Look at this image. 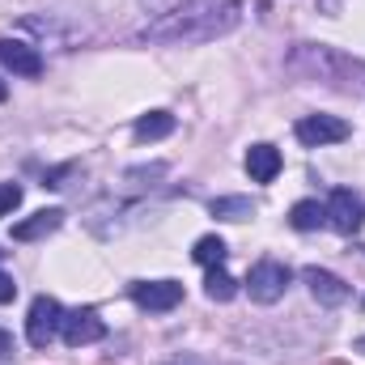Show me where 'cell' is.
Instances as JSON below:
<instances>
[{
  "instance_id": "cell-15",
  "label": "cell",
  "mask_w": 365,
  "mask_h": 365,
  "mask_svg": "<svg viewBox=\"0 0 365 365\" xmlns=\"http://www.w3.org/2000/svg\"><path fill=\"white\" fill-rule=\"evenodd\" d=\"M225 255H230V251H225V242H221L217 234L200 238V242H195V251H191V259H195V264H204V268H221V264H225Z\"/></svg>"
},
{
  "instance_id": "cell-2",
  "label": "cell",
  "mask_w": 365,
  "mask_h": 365,
  "mask_svg": "<svg viewBox=\"0 0 365 365\" xmlns=\"http://www.w3.org/2000/svg\"><path fill=\"white\" fill-rule=\"evenodd\" d=\"M284 289H289V268L276 264V259H259V264L251 268V276H247V293H251V302H259V306L280 302Z\"/></svg>"
},
{
  "instance_id": "cell-11",
  "label": "cell",
  "mask_w": 365,
  "mask_h": 365,
  "mask_svg": "<svg viewBox=\"0 0 365 365\" xmlns=\"http://www.w3.org/2000/svg\"><path fill=\"white\" fill-rule=\"evenodd\" d=\"M280 149H272V145H251L247 149V175L255 182H272L276 175H280Z\"/></svg>"
},
{
  "instance_id": "cell-18",
  "label": "cell",
  "mask_w": 365,
  "mask_h": 365,
  "mask_svg": "<svg viewBox=\"0 0 365 365\" xmlns=\"http://www.w3.org/2000/svg\"><path fill=\"white\" fill-rule=\"evenodd\" d=\"M149 13H170V9H179V4H187V0H140Z\"/></svg>"
},
{
  "instance_id": "cell-24",
  "label": "cell",
  "mask_w": 365,
  "mask_h": 365,
  "mask_svg": "<svg viewBox=\"0 0 365 365\" xmlns=\"http://www.w3.org/2000/svg\"><path fill=\"white\" fill-rule=\"evenodd\" d=\"M327 365H349V361H327Z\"/></svg>"
},
{
  "instance_id": "cell-22",
  "label": "cell",
  "mask_w": 365,
  "mask_h": 365,
  "mask_svg": "<svg viewBox=\"0 0 365 365\" xmlns=\"http://www.w3.org/2000/svg\"><path fill=\"white\" fill-rule=\"evenodd\" d=\"M4 98H9V90H4V81H0V102H4Z\"/></svg>"
},
{
  "instance_id": "cell-14",
  "label": "cell",
  "mask_w": 365,
  "mask_h": 365,
  "mask_svg": "<svg viewBox=\"0 0 365 365\" xmlns=\"http://www.w3.org/2000/svg\"><path fill=\"white\" fill-rule=\"evenodd\" d=\"M212 217H221V221H251L255 204L247 195H221V200H212Z\"/></svg>"
},
{
  "instance_id": "cell-25",
  "label": "cell",
  "mask_w": 365,
  "mask_h": 365,
  "mask_svg": "<svg viewBox=\"0 0 365 365\" xmlns=\"http://www.w3.org/2000/svg\"><path fill=\"white\" fill-rule=\"evenodd\" d=\"M0 255H4V251H0Z\"/></svg>"
},
{
  "instance_id": "cell-10",
  "label": "cell",
  "mask_w": 365,
  "mask_h": 365,
  "mask_svg": "<svg viewBox=\"0 0 365 365\" xmlns=\"http://www.w3.org/2000/svg\"><path fill=\"white\" fill-rule=\"evenodd\" d=\"M60 225H64V208H38L34 217H26V221L13 225V238H17V242H34V238L56 234Z\"/></svg>"
},
{
  "instance_id": "cell-23",
  "label": "cell",
  "mask_w": 365,
  "mask_h": 365,
  "mask_svg": "<svg viewBox=\"0 0 365 365\" xmlns=\"http://www.w3.org/2000/svg\"><path fill=\"white\" fill-rule=\"evenodd\" d=\"M357 349H361V353H365V336H361V340H357Z\"/></svg>"
},
{
  "instance_id": "cell-19",
  "label": "cell",
  "mask_w": 365,
  "mask_h": 365,
  "mask_svg": "<svg viewBox=\"0 0 365 365\" xmlns=\"http://www.w3.org/2000/svg\"><path fill=\"white\" fill-rule=\"evenodd\" d=\"M13 297H17V284H13V276L0 272V306H4V302H13Z\"/></svg>"
},
{
  "instance_id": "cell-3",
  "label": "cell",
  "mask_w": 365,
  "mask_h": 365,
  "mask_svg": "<svg viewBox=\"0 0 365 365\" xmlns=\"http://www.w3.org/2000/svg\"><path fill=\"white\" fill-rule=\"evenodd\" d=\"M128 293H132V302H136L140 310H149V314H166V310H175L182 302L179 280H132Z\"/></svg>"
},
{
  "instance_id": "cell-9",
  "label": "cell",
  "mask_w": 365,
  "mask_h": 365,
  "mask_svg": "<svg viewBox=\"0 0 365 365\" xmlns=\"http://www.w3.org/2000/svg\"><path fill=\"white\" fill-rule=\"evenodd\" d=\"M302 280L310 284V293H314V302H319V306H344V302H349V293H353L340 276L323 272V268H306Z\"/></svg>"
},
{
  "instance_id": "cell-12",
  "label": "cell",
  "mask_w": 365,
  "mask_h": 365,
  "mask_svg": "<svg viewBox=\"0 0 365 365\" xmlns=\"http://www.w3.org/2000/svg\"><path fill=\"white\" fill-rule=\"evenodd\" d=\"M175 132V115L170 110H149L136 119V140H162Z\"/></svg>"
},
{
  "instance_id": "cell-1",
  "label": "cell",
  "mask_w": 365,
  "mask_h": 365,
  "mask_svg": "<svg viewBox=\"0 0 365 365\" xmlns=\"http://www.w3.org/2000/svg\"><path fill=\"white\" fill-rule=\"evenodd\" d=\"M242 21V0H187L162 13L145 38L149 43H212Z\"/></svg>"
},
{
  "instance_id": "cell-5",
  "label": "cell",
  "mask_w": 365,
  "mask_h": 365,
  "mask_svg": "<svg viewBox=\"0 0 365 365\" xmlns=\"http://www.w3.org/2000/svg\"><path fill=\"white\" fill-rule=\"evenodd\" d=\"M327 221H331V230H340V234H357L361 221H365V200L353 187H336L331 200H327Z\"/></svg>"
},
{
  "instance_id": "cell-13",
  "label": "cell",
  "mask_w": 365,
  "mask_h": 365,
  "mask_svg": "<svg viewBox=\"0 0 365 365\" xmlns=\"http://www.w3.org/2000/svg\"><path fill=\"white\" fill-rule=\"evenodd\" d=\"M323 221H327V208H323L319 200H302V204H293V212H289V225H293V230H302V234L319 230Z\"/></svg>"
},
{
  "instance_id": "cell-4",
  "label": "cell",
  "mask_w": 365,
  "mask_h": 365,
  "mask_svg": "<svg viewBox=\"0 0 365 365\" xmlns=\"http://www.w3.org/2000/svg\"><path fill=\"white\" fill-rule=\"evenodd\" d=\"M60 327H64V310H60V302H56V297H34L30 319H26V340H30L34 349H47V344L56 340Z\"/></svg>"
},
{
  "instance_id": "cell-20",
  "label": "cell",
  "mask_w": 365,
  "mask_h": 365,
  "mask_svg": "<svg viewBox=\"0 0 365 365\" xmlns=\"http://www.w3.org/2000/svg\"><path fill=\"white\" fill-rule=\"evenodd\" d=\"M9 357H13V336L0 331V361H9Z\"/></svg>"
},
{
  "instance_id": "cell-8",
  "label": "cell",
  "mask_w": 365,
  "mask_h": 365,
  "mask_svg": "<svg viewBox=\"0 0 365 365\" xmlns=\"http://www.w3.org/2000/svg\"><path fill=\"white\" fill-rule=\"evenodd\" d=\"M64 344L68 349H86V344H98L102 336H106V323L93 314V310H73V314H64Z\"/></svg>"
},
{
  "instance_id": "cell-17",
  "label": "cell",
  "mask_w": 365,
  "mask_h": 365,
  "mask_svg": "<svg viewBox=\"0 0 365 365\" xmlns=\"http://www.w3.org/2000/svg\"><path fill=\"white\" fill-rule=\"evenodd\" d=\"M21 204V187L17 182H0V217H9Z\"/></svg>"
},
{
  "instance_id": "cell-26",
  "label": "cell",
  "mask_w": 365,
  "mask_h": 365,
  "mask_svg": "<svg viewBox=\"0 0 365 365\" xmlns=\"http://www.w3.org/2000/svg\"><path fill=\"white\" fill-rule=\"evenodd\" d=\"M106 365H110V361H106Z\"/></svg>"
},
{
  "instance_id": "cell-6",
  "label": "cell",
  "mask_w": 365,
  "mask_h": 365,
  "mask_svg": "<svg viewBox=\"0 0 365 365\" xmlns=\"http://www.w3.org/2000/svg\"><path fill=\"white\" fill-rule=\"evenodd\" d=\"M349 123L344 119H336V115H306L302 123H297V140L306 145V149H319V145H336V140H349Z\"/></svg>"
},
{
  "instance_id": "cell-7",
  "label": "cell",
  "mask_w": 365,
  "mask_h": 365,
  "mask_svg": "<svg viewBox=\"0 0 365 365\" xmlns=\"http://www.w3.org/2000/svg\"><path fill=\"white\" fill-rule=\"evenodd\" d=\"M0 64L17 77H43V56L38 47L21 43V38H0Z\"/></svg>"
},
{
  "instance_id": "cell-16",
  "label": "cell",
  "mask_w": 365,
  "mask_h": 365,
  "mask_svg": "<svg viewBox=\"0 0 365 365\" xmlns=\"http://www.w3.org/2000/svg\"><path fill=\"white\" fill-rule=\"evenodd\" d=\"M204 293L212 297V302H230L234 293H238V280L230 272H221V268H208V280H204Z\"/></svg>"
},
{
  "instance_id": "cell-21",
  "label": "cell",
  "mask_w": 365,
  "mask_h": 365,
  "mask_svg": "<svg viewBox=\"0 0 365 365\" xmlns=\"http://www.w3.org/2000/svg\"><path fill=\"white\" fill-rule=\"evenodd\" d=\"M170 365H204V361H200V357H191V353H179Z\"/></svg>"
}]
</instances>
